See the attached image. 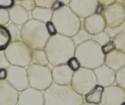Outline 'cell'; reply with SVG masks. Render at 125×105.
<instances>
[{"label":"cell","instance_id":"f1b7e54d","mask_svg":"<svg viewBox=\"0 0 125 105\" xmlns=\"http://www.w3.org/2000/svg\"><path fill=\"white\" fill-rule=\"evenodd\" d=\"M125 30V21L122 24H121L120 26H116V27L110 28L106 26V27H105V30H105V31L109 34V35L110 36L111 39H113L115 36H116L119 33H120L121 31H123Z\"/></svg>","mask_w":125,"mask_h":105},{"label":"cell","instance_id":"ac0fdd59","mask_svg":"<svg viewBox=\"0 0 125 105\" xmlns=\"http://www.w3.org/2000/svg\"><path fill=\"white\" fill-rule=\"evenodd\" d=\"M104 64L114 71H117L125 66V54L118 49H115L105 55Z\"/></svg>","mask_w":125,"mask_h":105},{"label":"cell","instance_id":"f546056e","mask_svg":"<svg viewBox=\"0 0 125 105\" xmlns=\"http://www.w3.org/2000/svg\"><path fill=\"white\" fill-rule=\"evenodd\" d=\"M37 7L52 9L54 8L57 0H34Z\"/></svg>","mask_w":125,"mask_h":105},{"label":"cell","instance_id":"7a4b0ae2","mask_svg":"<svg viewBox=\"0 0 125 105\" xmlns=\"http://www.w3.org/2000/svg\"><path fill=\"white\" fill-rule=\"evenodd\" d=\"M43 93L44 105H80L84 102V96L77 93L71 85L53 82Z\"/></svg>","mask_w":125,"mask_h":105},{"label":"cell","instance_id":"d590c367","mask_svg":"<svg viewBox=\"0 0 125 105\" xmlns=\"http://www.w3.org/2000/svg\"><path fill=\"white\" fill-rule=\"evenodd\" d=\"M45 25H46L47 30L48 33H49L50 36H53L56 35V34H58L56 27H55V25H54V23L52 22H48L47 23H45Z\"/></svg>","mask_w":125,"mask_h":105},{"label":"cell","instance_id":"9a60e30c","mask_svg":"<svg viewBox=\"0 0 125 105\" xmlns=\"http://www.w3.org/2000/svg\"><path fill=\"white\" fill-rule=\"evenodd\" d=\"M19 93L6 80H0V105H17Z\"/></svg>","mask_w":125,"mask_h":105},{"label":"cell","instance_id":"484cf974","mask_svg":"<svg viewBox=\"0 0 125 105\" xmlns=\"http://www.w3.org/2000/svg\"><path fill=\"white\" fill-rule=\"evenodd\" d=\"M10 35V41H21V29L13 23H10L8 26H5Z\"/></svg>","mask_w":125,"mask_h":105},{"label":"cell","instance_id":"603a6c76","mask_svg":"<svg viewBox=\"0 0 125 105\" xmlns=\"http://www.w3.org/2000/svg\"><path fill=\"white\" fill-rule=\"evenodd\" d=\"M90 37L91 35L84 28L83 26H82L74 36L71 37V39L75 47H77L84 42L90 40Z\"/></svg>","mask_w":125,"mask_h":105},{"label":"cell","instance_id":"3957f363","mask_svg":"<svg viewBox=\"0 0 125 105\" xmlns=\"http://www.w3.org/2000/svg\"><path fill=\"white\" fill-rule=\"evenodd\" d=\"M50 36L44 23L30 19L21 28V41L31 49H44Z\"/></svg>","mask_w":125,"mask_h":105},{"label":"cell","instance_id":"7c38bea8","mask_svg":"<svg viewBox=\"0 0 125 105\" xmlns=\"http://www.w3.org/2000/svg\"><path fill=\"white\" fill-rule=\"evenodd\" d=\"M125 101V90L114 84L104 87L101 105H121Z\"/></svg>","mask_w":125,"mask_h":105},{"label":"cell","instance_id":"7bdbcfd3","mask_svg":"<svg viewBox=\"0 0 125 105\" xmlns=\"http://www.w3.org/2000/svg\"><path fill=\"white\" fill-rule=\"evenodd\" d=\"M121 105H125V102H123V103L121 104Z\"/></svg>","mask_w":125,"mask_h":105},{"label":"cell","instance_id":"cb8c5ba5","mask_svg":"<svg viewBox=\"0 0 125 105\" xmlns=\"http://www.w3.org/2000/svg\"><path fill=\"white\" fill-rule=\"evenodd\" d=\"M10 37L5 26L0 25V50H4L10 43Z\"/></svg>","mask_w":125,"mask_h":105},{"label":"cell","instance_id":"836d02e7","mask_svg":"<svg viewBox=\"0 0 125 105\" xmlns=\"http://www.w3.org/2000/svg\"><path fill=\"white\" fill-rule=\"evenodd\" d=\"M10 66V64L7 59L4 50H0V69H8Z\"/></svg>","mask_w":125,"mask_h":105},{"label":"cell","instance_id":"4fadbf2b","mask_svg":"<svg viewBox=\"0 0 125 105\" xmlns=\"http://www.w3.org/2000/svg\"><path fill=\"white\" fill-rule=\"evenodd\" d=\"M17 105H44V93L29 87L19 92Z\"/></svg>","mask_w":125,"mask_h":105},{"label":"cell","instance_id":"52a82bcc","mask_svg":"<svg viewBox=\"0 0 125 105\" xmlns=\"http://www.w3.org/2000/svg\"><path fill=\"white\" fill-rule=\"evenodd\" d=\"M32 50L22 41H18L10 42L4 52L10 65L25 68L31 63Z\"/></svg>","mask_w":125,"mask_h":105},{"label":"cell","instance_id":"d4e9b609","mask_svg":"<svg viewBox=\"0 0 125 105\" xmlns=\"http://www.w3.org/2000/svg\"><path fill=\"white\" fill-rule=\"evenodd\" d=\"M90 39L96 43L101 47H103V46L106 44L107 43L112 40L109 34L105 30L99 33L96 34V35H91Z\"/></svg>","mask_w":125,"mask_h":105},{"label":"cell","instance_id":"f6af8a7d","mask_svg":"<svg viewBox=\"0 0 125 105\" xmlns=\"http://www.w3.org/2000/svg\"><path fill=\"white\" fill-rule=\"evenodd\" d=\"M121 1H124V0H121Z\"/></svg>","mask_w":125,"mask_h":105},{"label":"cell","instance_id":"277c9868","mask_svg":"<svg viewBox=\"0 0 125 105\" xmlns=\"http://www.w3.org/2000/svg\"><path fill=\"white\" fill-rule=\"evenodd\" d=\"M52 22L58 34L71 38L82 27V20L68 5L62 6L53 11Z\"/></svg>","mask_w":125,"mask_h":105},{"label":"cell","instance_id":"9c48e42d","mask_svg":"<svg viewBox=\"0 0 125 105\" xmlns=\"http://www.w3.org/2000/svg\"><path fill=\"white\" fill-rule=\"evenodd\" d=\"M6 81L19 92L29 87L26 69L25 67L10 65L8 69Z\"/></svg>","mask_w":125,"mask_h":105},{"label":"cell","instance_id":"5b68a950","mask_svg":"<svg viewBox=\"0 0 125 105\" xmlns=\"http://www.w3.org/2000/svg\"><path fill=\"white\" fill-rule=\"evenodd\" d=\"M74 57L80 61L81 67L93 70L104 64L105 55L101 46L90 39L75 47Z\"/></svg>","mask_w":125,"mask_h":105},{"label":"cell","instance_id":"30bf717a","mask_svg":"<svg viewBox=\"0 0 125 105\" xmlns=\"http://www.w3.org/2000/svg\"><path fill=\"white\" fill-rule=\"evenodd\" d=\"M106 26L114 28L120 26L125 21V13L123 2L116 1L105 8L103 12Z\"/></svg>","mask_w":125,"mask_h":105},{"label":"cell","instance_id":"8992f818","mask_svg":"<svg viewBox=\"0 0 125 105\" xmlns=\"http://www.w3.org/2000/svg\"><path fill=\"white\" fill-rule=\"evenodd\" d=\"M26 71L30 87L44 92L52 84V70L48 66L31 63Z\"/></svg>","mask_w":125,"mask_h":105},{"label":"cell","instance_id":"f35d334b","mask_svg":"<svg viewBox=\"0 0 125 105\" xmlns=\"http://www.w3.org/2000/svg\"><path fill=\"white\" fill-rule=\"evenodd\" d=\"M8 76V71L7 69L1 68L0 69V80L4 81L6 80Z\"/></svg>","mask_w":125,"mask_h":105},{"label":"cell","instance_id":"d6986e66","mask_svg":"<svg viewBox=\"0 0 125 105\" xmlns=\"http://www.w3.org/2000/svg\"><path fill=\"white\" fill-rule=\"evenodd\" d=\"M10 21L18 26H22L29 20V14L20 4H14L9 8Z\"/></svg>","mask_w":125,"mask_h":105},{"label":"cell","instance_id":"60d3db41","mask_svg":"<svg viewBox=\"0 0 125 105\" xmlns=\"http://www.w3.org/2000/svg\"><path fill=\"white\" fill-rule=\"evenodd\" d=\"M80 105H96V104L89 103H87V102H85V101H84V102L82 103Z\"/></svg>","mask_w":125,"mask_h":105},{"label":"cell","instance_id":"ab89813d","mask_svg":"<svg viewBox=\"0 0 125 105\" xmlns=\"http://www.w3.org/2000/svg\"><path fill=\"white\" fill-rule=\"evenodd\" d=\"M58 1L60 2V3H62L64 5H68L69 3H70L71 0H57Z\"/></svg>","mask_w":125,"mask_h":105},{"label":"cell","instance_id":"74e56055","mask_svg":"<svg viewBox=\"0 0 125 105\" xmlns=\"http://www.w3.org/2000/svg\"><path fill=\"white\" fill-rule=\"evenodd\" d=\"M116 1H118V0H98L99 5L102 6L104 8H106L108 6L113 4L114 3L116 2Z\"/></svg>","mask_w":125,"mask_h":105},{"label":"cell","instance_id":"44dd1931","mask_svg":"<svg viewBox=\"0 0 125 105\" xmlns=\"http://www.w3.org/2000/svg\"><path fill=\"white\" fill-rule=\"evenodd\" d=\"M104 89V87L103 86L99 85H96L90 92L88 93L84 96L85 102L96 105H101Z\"/></svg>","mask_w":125,"mask_h":105},{"label":"cell","instance_id":"d6a6232c","mask_svg":"<svg viewBox=\"0 0 125 105\" xmlns=\"http://www.w3.org/2000/svg\"><path fill=\"white\" fill-rule=\"evenodd\" d=\"M20 5L28 12L32 11L36 7L34 0H22Z\"/></svg>","mask_w":125,"mask_h":105},{"label":"cell","instance_id":"7402d4cb","mask_svg":"<svg viewBox=\"0 0 125 105\" xmlns=\"http://www.w3.org/2000/svg\"><path fill=\"white\" fill-rule=\"evenodd\" d=\"M31 63L48 66L49 62L44 49H34L32 50Z\"/></svg>","mask_w":125,"mask_h":105},{"label":"cell","instance_id":"5bb4252c","mask_svg":"<svg viewBox=\"0 0 125 105\" xmlns=\"http://www.w3.org/2000/svg\"><path fill=\"white\" fill-rule=\"evenodd\" d=\"M74 71L66 63L56 65L52 70L53 82L58 85H71Z\"/></svg>","mask_w":125,"mask_h":105},{"label":"cell","instance_id":"8fae6325","mask_svg":"<svg viewBox=\"0 0 125 105\" xmlns=\"http://www.w3.org/2000/svg\"><path fill=\"white\" fill-rule=\"evenodd\" d=\"M68 6L79 18L85 19L96 12L99 4L98 0H71Z\"/></svg>","mask_w":125,"mask_h":105},{"label":"cell","instance_id":"ee69618b","mask_svg":"<svg viewBox=\"0 0 125 105\" xmlns=\"http://www.w3.org/2000/svg\"><path fill=\"white\" fill-rule=\"evenodd\" d=\"M14 1H22V0H14Z\"/></svg>","mask_w":125,"mask_h":105},{"label":"cell","instance_id":"4dcf8cb0","mask_svg":"<svg viewBox=\"0 0 125 105\" xmlns=\"http://www.w3.org/2000/svg\"><path fill=\"white\" fill-rule=\"evenodd\" d=\"M10 21L9 9L0 8V25L6 26Z\"/></svg>","mask_w":125,"mask_h":105},{"label":"cell","instance_id":"bcb514c9","mask_svg":"<svg viewBox=\"0 0 125 105\" xmlns=\"http://www.w3.org/2000/svg\"></svg>","mask_w":125,"mask_h":105},{"label":"cell","instance_id":"4316f807","mask_svg":"<svg viewBox=\"0 0 125 105\" xmlns=\"http://www.w3.org/2000/svg\"><path fill=\"white\" fill-rule=\"evenodd\" d=\"M115 44L116 49L125 54V30L112 39Z\"/></svg>","mask_w":125,"mask_h":105},{"label":"cell","instance_id":"ba28073f","mask_svg":"<svg viewBox=\"0 0 125 105\" xmlns=\"http://www.w3.org/2000/svg\"><path fill=\"white\" fill-rule=\"evenodd\" d=\"M96 85V78L93 70L81 67L74 72L71 85L79 95L85 96Z\"/></svg>","mask_w":125,"mask_h":105},{"label":"cell","instance_id":"e575fe53","mask_svg":"<svg viewBox=\"0 0 125 105\" xmlns=\"http://www.w3.org/2000/svg\"><path fill=\"white\" fill-rule=\"evenodd\" d=\"M102 47V50H103V52L104 53V55H106V54H109V53L111 52L112 51L114 50L115 49H116V47H115V44L114 43V42L113 41V40L112 39L111 41L109 42V43H107L106 44H105L104 46H103Z\"/></svg>","mask_w":125,"mask_h":105},{"label":"cell","instance_id":"8d00e7d4","mask_svg":"<svg viewBox=\"0 0 125 105\" xmlns=\"http://www.w3.org/2000/svg\"><path fill=\"white\" fill-rule=\"evenodd\" d=\"M15 4L14 0H0V8L9 9Z\"/></svg>","mask_w":125,"mask_h":105},{"label":"cell","instance_id":"b9f144b4","mask_svg":"<svg viewBox=\"0 0 125 105\" xmlns=\"http://www.w3.org/2000/svg\"><path fill=\"white\" fill-rule=\"evenodd\" d=\"M123 8H124V10H125V0L123 1Z\"/></svg>","mask_w":125,"mask_h":105},{"label":"cell","instance_id":"6da1fadb","mask_svg":"<svg viewBox=\"0 0 125 105\" xmlns=\"http://www.w3.org/2000/svg\"><path fill=\"white\" fill-rule=\"evenodd\" d=\"M75 47L71 38L58 33L50 36L44 50L49 64L55 66L66 64L74 57Z\"/></svg>","mask_w":125,"mask_h":105},{"label":"cell","instance_id":"83f0119b","mask_svg":"<svg viewBox=\"0 0 125 105\" xmlns=\"http://www.w3.org/2000/svg\"><path fill=\"white\" fill-rule=\"evenodd\" d=\"M115 82L117 86L125 90V66L115 72Z\"/></svg>","mask_w":125,"mask_h":105},{"label":"cell","instance_id":"2e32d148","mask_svg":"<svg viewBox=\"0 0 125 105\" xmlns=\"http://www.w3.org/2000/svg\"><path fill=\"white\" fill-rule=\"evenodd\" d=\"M83 26L90 35H93L104 31L106 23L103 14L96 12L84 19Z\"/></svg>","mask_w":125,"mask_h":105},{"label":"cell","instance_id":"1f68e13d","mask_svg":"<svg viewBox=\"0 0 125 105\" xmlns=\"http://www.w3.org/2000/svg\"><path fill=\"white\" fill-rule=\"evenodd\" d=\"M66 64L70 68L71 70H73L74 72L76 71L81 68L80 61L75 57H73L71 58H69L68 61H67Z\"/></svg>","mask_w":125,"mask_h":105},{"label":"cell","instance_id":"ffe728a7","mask_svg":"<svg viewBox=\"0 0 125 105\" xmlns=\"http://www.w3.org/2000/svg\"><path fill=\"white\" fill-rule=\"evenodd\" d=\"M53 10L49 8L36 7L32 11L31 15L33 19L46 23L48 22L52 21Z\"/></svg>","mask_w":125,"mask_h":105},{"label":"cell","instance_id":"e0dca14e","mask_svg":"<svg viewBox=\"0 0 125 105\" xmlns=\"http://www.w3.org/2000/svg\"><path fill=\"white\" fill-rule=\"evenodd\" d=\"M98 85L103 87L113 85L115 81V71L105 64L93 70Z\"/></svg>","mask_w":125,"mask_h":105}]
</instances>
